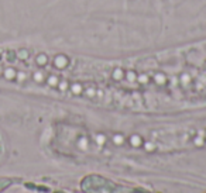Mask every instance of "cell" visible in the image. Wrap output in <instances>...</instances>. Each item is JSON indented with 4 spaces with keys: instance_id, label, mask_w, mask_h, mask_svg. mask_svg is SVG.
Segmentation results:
<instances>
[{
    "instance_id": "cell-1",
    "label": "cell",
    "mask_w": 206,
    "mask_h": 193,
    "mask_svg": "<svg viewBox=\"0 0 206 193\" xmlns=\"http://www.w3.org/2000/svg\"><path fill=\"white\" fill-rule=\"evenodd\" d=\"M52 144L64 154H106L113 151L158 152L206 145V120L138 131H93L76 125L55 130Z\"/></svg>"
}]
</instances>
